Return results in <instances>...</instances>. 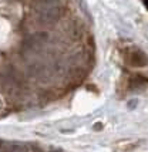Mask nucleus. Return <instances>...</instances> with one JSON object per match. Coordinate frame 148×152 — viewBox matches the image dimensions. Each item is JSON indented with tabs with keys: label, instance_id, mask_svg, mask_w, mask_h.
Listing matches in <instances>:
<instances>
[{
	"label": "nucleus",
	"instance_id": "obj_3",
	"mask_svg": "<svg viewBox=\"0 0 148 152\" xmlns=\"http://www.w3.org/2000/svg\"><path fill=\"white\" fill-rule=\"evenodd\" d=\"M144 4H145V6L148 7V0H144Z\"/></svg>",
	"mask_w": 148,
	"mask_h": 152
},
{
	"label": "nucleus",
	"instance_id": "obj_4",
	"mask_svg": "<svg viewBox=\"0 0 148 152\" xmlns=\"http://www.w3.org/2000/svg\"><path fill=\"white\" fill-rule=\"evenodd\" d=\"M1 107H3V102H1V99H0V110H1Z\"/></svg>",
	"mask_w": 148,
	"mask_h": 152
},
{
	"label": "nucleus",
	"instance_id": "obj_2",
	"mask_svg": "<svg viewBox=\"0 0 148 152\" xmlns=\"http://www.w3.org/2000/svg\"><path fill=\"white\" fill-rule=\"evenodd\" d=\"M138 104V101L137 99H134V101H131V102H128V105H130V108H134V105H137Z\"/></svg>",
	"mask_w": 148,
	"mask_h": 152
},
{
	"label": "nucleus",
	"instance_id": "obj_1",
	"mask_svg": "<svg viewBox=\"0 0 148 152\" xmlns=\"http://www.w3.org/2000/svg\"><path fill=\"white\" fill-rule=\"evenodd\" d=\"M77 1H78V6L83 7V10H84V12L87 13V7H86V1H84V0H77Z\"/></svg>",
	"mask_w": 148,
	"mask_h": 152
}]
</instances>
